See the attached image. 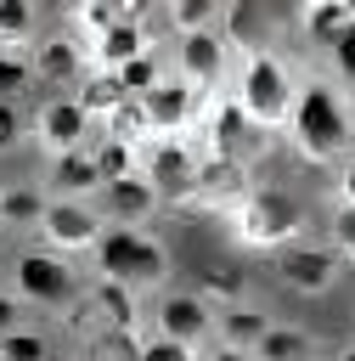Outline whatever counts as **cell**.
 Instances as JSON below:
<instances>
[{
	"mask_svg": "<svg viewBox=\"0 0 355 361\" xmlns=\"http://www.w3.org/2000/svg\"><path fill=\"white\" fill-rule=\"evenodd\" d=\"M287 135H293V152L304 164H338L355 147V107H349V96L332 79H304L299 96H293V113H287Z\"/></svg>",
	"mask_w": 355,
	"mask_h": 361,
	"instance_id": "obj_1",
	"label": "cell"
},
{
	"mask_svg": "<svg viewBox=\"0 0 355 361\" xmlns=\"http://www.w3.org/2000/svg\"><path fill=\"white\" fill-rule=\"evenodd\" d=\"M293 96H299V79L287 73V62L265 45H248L237 62V85H231V102L242 107V118L254 130H287Z\"/></svg>",
	"mask_w": 355,
	"mask_h": 361,
	"instance_id": "obj_2",
	"label": "cell"
},
{
	"mask_svg": "<svg viewBox=\"0 0 355 361\" xmlns=\"http://www.w3.org/2000/svg\"><path fill=\"white\" fill-rule=\"evenodd\" d=\"M304 203L293 197V192H282V186H254V192H242L237 197V209H231V237L242 243V248H287V243H299L304 237Z\"/></svg>",
	"mask_w": 355,
	"mask_h": 361,
	"instance_id": "obj_3",
	"label": "cell"
},
{
	"mask_svg": "<svg viewBox=\"0 0 355 361\" xmlns=\"http://www.w3.org/2000/svg\"><path fill=\"white\" fill-rule=\"evenodd\" d=\"M11 293L23 305L56 310V305H73L79 299V271H73V259H62L51 248H23L11 259Z\"/></svg>",
	"mask_w": 355,
	"mask_h": 361,
	"instance_id": "obj_4",
	"label": "cell"
},
{
	"mask_svg": "<svg viewBox=\"0 0 355 361\" xmlns=\"http://www.w3.org/2000/svg\"><path fill=\"white\" fill-rule=\"evenodd\" d=\"M276 276H282V288H293V293H304V299H321V293H332L338 288V276H344V259L327 248V243H287V248H276Z\"/></svg>",
	"mask_w": 355,
	"mask_h": 361,
	"instance_id": "obj_5",
	"label": "cell"
},
{
	"mask_svg": "<svg viewBox=\"0 0 355 361\" xmlns=\"http://www.w3.org/2000/svg\"><path fill=\"white\" fill-rule=\"evenodd\" d=\"M101 231H107V220H101V209L96 203H45V220H39V243L51 248V254H62V259H73V254H90L96 243H101Z\"/></svg>",
	"mask_w": 355,
	"mask_h": 361,
	"instance_id": "obj_6",
	"label": "cell"
},
{
	"mask_svg": "<svg viewBox=\"0 0 355 361\" xmlns=\"http://www.w3.org/2000/svg\"><path fill=\"white\" fill-rule=\"evenodd\" d=\"M225 68H231V39H225L220 28L175 39V68H169V73H175L180 85H192L197 96L220 90V85H225Z\"/></svg>",
	"mask_w": 355,
	"mask_h": 361,
	"instance_id": "obj_7",
	"label": "cell"
},
{
	"mask_svg": "<svg viewBox=\"0 0 355 361\" xmlns=\"http://www.w3.org/2000/svg\"><path fill=\"white\" fill-rule=\"evenodd\" d=\"M34 141H39V152L45 158H62V152H79V147H90L96 135V124H90V113L73 102V96H45L39 107H34Z\"/></svg>",
	"mask_w": 355,
	"mask_h": 361,
	"instance_id": "obj_8",
	"label": "cell"
},
{
	"mask_svg": "<svg viewBox=\"0 0 355 361\" xmlns=\"http://www.w3.org/2000/svg\"><path fill=\"white\" fill-rule=\"evenodd\" d=\"M141 175L158 186V197H186L197 186V147L186 135H152L141 147Z\"/></svg>",
	"mask_w": 355,
	"mask_h": 361,
	"instance_id": "obj_9",
	"label": "cell"
},
{
	"mask_svg": "<svg viewBox=\"0 0 355 361\" xmlns=\"http://www.w3.org/2000/svg\"><path fill=\"white\" fill-rule=\"evenodd\" d=\"M152 333H163V338H175V344H186V350H203V344L214 338V310H208L192 288L158 293V305H152Z\"/></svg>",
	"mask_w": 355,
	"mask_h": 361,
	"instance_id": "obj_10",
	"label": "cell"
},
{
	"mask_svg": "<svg viewBox=\"0 0 355 361\" xmlns=\"http://www.w3.org/2000/svg\"><path fill=\"white\" fill-rule=\"evenodd\" d=\"M197 107H203V96H197L192 85H180L175 73H163V79L141 96V113H147L152 135H186V130L197 124Z\"/></svg>",
	"mask_w": 355,
	"mask_h": 361,
	"instance_id": "obj_11",
	"label": "cell"
},
{
	"mask_svg": "<svg viewBox=\"0 0 355 361\" xmlns=\"http://www.w3.org/2000/svg\"><path fill=\"white\" fill-rule=\"evenodd\" d=\"M85 62H90V51L73 34H39L28 45V68H34L39 85H79L85 79Z\"/></svg>",
	"mask_w": 355,
	"mask_h": 361,
	"instance_id": "obj_12",
	"label": "cell"
},
{
	"mask_svg": "<svg viewBox=\"0 0 355 361\" xmlns=\"http://www.w3.org/2000/svg\"><path fill=\"white\" fill-rule=\"evenodd\" d=\"M158 186L147 180V175H130V180H113V186H101V197H96V209H101V220L107 226H130V231H141L152 214H158Z\"/></svg>",
	"mask_w": 355,
	"mask_h": 361,
	"instance_id": "obj_13",
	"label": "cell"
},
{
	"mask_svg": "<svg viewBox=\"0 0 355 361\" xmlns=\"http://www.w3.org/2000/svg\"><path fill=\"white\" fill-rule=\"evenodd\" d=\"M45 197H56V203H96L101 197V175H96L90 147L62 152V158L45 164Z\"/></svg>",
	"mask_w": 355,
	"mask_h": 361,
	"instance_id": "obj_14",
	"label": "cell"
},
{
	"mask_svg": "<svg viewBox=\"0 0 355 361\" xmlns=\"http://www.w3.org/2000/svg\"><path fill=\"white\" fill-rule=\"evenodd\" d=\"M90 51V68H101V73H118L124 62H135V56H147L152 51V34H147V23H135V17H118L96 45H85Z\"/></svg>",
	"mask_w": 355,
	"mask_h": 361,
	"instance_id": "obj_15",
	"label": "cell"
},
{
	"mask_svg": "<svg viewBox=\"0 0 355 361\" xmlns=\"http://www.w3.org/2000/svg\"><path fill=\"white\" fill-rule=\"evenodd\" d=\"M141 237L147 231H130V226H107L101 231V243L90 248V265H96V276H107V282H135V259H141Z\"/></svg>",
	"mask_w": 355,
	"mask_h": 361,
	"instance_id": "obj_16",
	"label": "cell"
},
{
	"mask_svg": "<svg viewBox=\"0 0 355 361\" xmlns=\"http://www.w3.org/2000/svg\"><path fill=\"white\" fill-rule=\"evenodd\" d=\"M197 118H203V130H208V152L242 158V135H248L254 124L242 118V107H237L231 96H220V102H203V107H197Z\"/></svg>",
	"mask_w": 355,
	"mask_h": 361,
	"instance_id": "obj_17",
	"label": "cell"
},
{
	"mask_svg": "<svg viewBox=\"0 0 355 361\" xmlns=\"http://www.w3.org/2000/svg\"><path fill=\"white\" fill-rule=\"evenodd\" d=\"M270 310H259V305H231V310H214V344H231V350H248L254 355V344L270 333Z\"/></svg>",
	"mask_w": 355,
	"mask_h": 361,
	"instance_id": "obj_18",
	"label": "cell"
},
{
	"mask_svg": "<svg viewBox=\"0 0 355 361\" xmlns=\"http://www.w3.org/2000/svg\"><path fill=\"white\" fill-rule=\"evenodd\" d=\"M242 180H248V164L242 158H225V152H197V197L220 203V197H242Z\"/></svg>",
	"mask_w": 355,
	"mask_h": 361,
	"instance_id": "obj_19",
	"label": "cell"
},
{
	"mask_svg": "<svg viewBox=\"0 0 355 361\" xmlns=\"http://www.w3.org/2000/svg\"><path fill=\"white\" fill-rule=\"evenodd\" d=\"M85 305H90V310H96V316H101L107 327H118V333L141 322L135 288H124V282H107V276H96V282H90V299H85Z\"/></svg>",
	"mask_w": 355,
	"mask_h": 361,
	"instance_id": "obj_20",
	"label": "cell"
},
{
	"mask_svg": "<svg viewBox=\"0 0 355 361\" xmlns=\"http://www.w3.org/2000/svg\"><path fill=\"white\" fill-rule=\"evenodd\" d=\"M73 102L90 113V124H101L118 102H130L124 96V85H118V73H101V68H85V79L73 85Z\"/></svg>",
	"mask_w": 355,
	"mask_h": 361,
	"instance_id": "obj_21",
	"label": "cell"
},
{
	"mask_svg": "<svg viewBox=\"0 0 355 361\" xmlns=\"http://www.w3.org/2000/svg\"><path fill=\"white\" fill-rule=\"evenodd\" d=\"M192 293H197L208 310H231V305H248V282H242V271H231V265H203Z\"/></svg>",
	"mask_w": 355,
	"mask_h": 361,
	"instance_id": "obj_22",
	"label": "cell"
},
{
	"mask_svg": "<svg viewBox=\"0 0 355 361\" xmlns=\"http://www.w3.org/2000/svg\"><path fill=\"white\" fill-rule=\"evenodd\" d=\"M299 28H304L316 45H332V39H344V34L355 28V6H344V0H316V6L299 11Z\"/></svg>",
	"mask_w": 355,
	"mask_h": 361,
	"instance_id": "obj_23",
	"label": "cell"
},
{
	"mask_svg": "<svg viewBox=\"0 0 355 361\" xmlns=\"http://www.w3.org/2000/svg\"><path fill=\"white\" fill-rule=\"evenodd\" d=\"M310 355H316V338L299 322H270V333L254 344V361H310Z\"/></svg>",
	"mask_w": 355,
	"mask_h": 361,
	"instance_id": "obj_24",
	"label": "cell"
},
{
	"mask_svg": "<svg viewBox=\"0 0 355 361\" xmlns=\"http://www.w3.org/2000/svg\"><path fill=\"white\" fill-rule=\"evenodd\" d=\"M90 158H96V175H101V186H113V180H130V175H141V147H130V141L96 135V141H90Z\"/></svg>",
	"mask_w": 355,
	"mask_h": 361,
	"instance_id": "obj_25",
	"label": "cell"
},
{
	"mask_svg": "<svg viewBox=\"0 0 355 361\" xmlns=\"http://www.w3.org/2000/svg\"><path fill=\"white\" fill-rule=\"evenodd\" d=\"M45 186H0V226H28V231H39V220H45Z\"/></svg>",
	"mask_w": 355,
	"mask_h": 361,
	"instance_id": "obj_26",
	"label": "cell"
},
{
	"mask_svg": "<svg viewBox=\"0 0 355 361\" xmlns=\"http://www.w3.org/2000/svg\"><path fill=\"white\" fill-rule=\"evenodd\" d=\"M39 39V11L28 0H0V45L6 51H28Z\"/></svg>",
	"mask_w": 355,
	"mask_h": 361,
	"instance_id": "obj_27",
	"label": "cell"
},
{
	"mask_svg": "<svg viewBox=\"0 0 355 361\" xmlns=\"http://www.w3.org/2000/svg\"><path fill=\"white\" fill-rule=\"evenodd\" d=\"M163 23L175 28V39L208 34V28H220V6H214V0H175V6L163 11Z\"/></svg>",
	"mask_w": 355,
	"mask_h": 361,
	"instance_id": "obj_28",
	"label": "cell"
},
{
	"mask_svg": "<svg viewBox=\"0 0 355 361\" xmlns=\"http://www.w3.org/2000/svg\"><path fill=\"white\" fill-rule=\"evenodd\" d=\"M101 135H113V141H130V147H147V141H152V124H147L141 102L130 96V102H118V107L101 118Z\"/></svg>",
	"mask_w": 355,
	"mask_h": 361,
	"instance_id": "obj_29",
	"label": "cell"
},
{
	"mask_svg": "<svg viewBox=\"0 0 355 361\" xmlns=\"http://www.w3.org/2000/svg\"><path fill=\"white\" fill-rule=\"evenodd\" d=\"M0 361H51V338L23 322V327H11V333L0 338Z\"/></svg>",
	"mask_w": 355,
	"mask_h": 361,
	"instance_id": "obj_30",
	"label": "cell"
},
{
	"mask_svg": "<svg viewBox=\"0 0 355 361\" xmlns=\"http://www.w3.org/2000/svg\"><path fill=\"white\" fill-rule=\"evenodd\" d=\"M169 282V248L158 237H141V259H135V282L130 288H163Z\"/></svg>",
	"mask_w": 355,
	"mask_h": 361,
	"instance_id": "obj_31",
	"label": "cell"
},
{
	"mask_svg": "<svg viewBox=\"0 0 355 361\" xmlns=\"http://www.w3.org/2000/svg\"><path fill=\"white\" fill-rule=\"evenodd\" d=\"M113 23H118V6H107V0L79 6V11H73V39H79V45H96V39H101Z\"/></svg>",
	"mask_w": 355,
	"mask_h": 361,
	"instance_id": "obj_32",
	"label": "cell"
},
{
	"mask_svg": "<svg viewBox=\"0 0 355 361\" xmlns=\"http://www.w3.org/2000/svg\"><path fill=\"white\" fill-rule=\"evenodd\" d=\"M158 79H163V62H158V51H147V56H135V62H124V68H118V85H124V96H135V102H141V96H147Z\"/></svg>",
	"mask_w": 355,
	"mask_h": 361,
	"instance_id": "obj_33",
	"label": "cell"
},
{
	"mask_svg": "<svg viewBox=\"0 0 355 361\" xmlns=\"http://www.w3.org/2000/svg\"><path fill=\"white\" fill-rule=\"evenodd\" d=\"M34 85V68H28V51H0V102H17L23 90Z\"/></svg>",
	"mask_w": 355,
	"mask_h": 361,
	"instance_id": "obj_34",
	"label": "cell"
},
{
	"mask_svg": "<svg viewBox=\"0 0 355 361\" xmlns=\"http://www.w3.org/2000/svg\"><path fill=\"white\" fill-rule=\"evenodd\" d=\"M135 361H197V350H186V344L163 338V333H147V338L135 344Z\"/></svg>",
	"mask_w": 355,
	"mask_h": 361,
	"instance_id": "obj_35",
	"label": "cell"
},
{
	"mask_svg": "<svg viewBox=\"0 0 355 361\" xmlns=\"http://www.w3.org/2000/svg\"><path fill=\"white\" fill-rule=\"evenodd\" d=\"M327 248H332L344 265H355V209H349V203L332 209V243H327Z\"/></svg>",
	"mask_w": 355,
	"mask_h": 361,
	"instance_id": "obj_36",
	"label": "cell"
},
{
	"mask_svg": "<svg viewBox=\"0 0 355 361\" xmlns=\"http://www.w3.org/2000/svg\"><path fill=\"white\" fill-rule=\"evenodd\" d=\"M327 51H332V73H338V85L355 90V28H349L344 39H332Z\"/></svg>",
	"mask_w": 355,
	"mask_h": 361,
	"instance_id": "obj_37",
	"label": "cell"
},
{
	"mask_svg": "<svg viewBox=\"0 0 355 361\" xmlns=\"http://www.w3.org/2000/svg\"><path fill=\"white\" fill-rule=\"evenodd\" d=\"M23 135H28V118H23V107H17V102H0V152H11Z\"/></svg>",
	"mask_w": 355,
	"mask_h": 361,
	"instance_id": "obj_38",
	"label": "cell"
},
{
	"mask_svg": "<svg viewBox=\"0 0 355 361\" xmlns=\"http://www.w3.org/2000/svg\"><path fill=\"white\" fill-rule=\"evenodd\" d=\"M23 316H28V310H23V299H17L11 288H0V338H6L11 327H23Z\"/></svg>",
	"mask_w": 355,
	"mask_h": 361,
	"instance_id": "obj_39",
	"label": "cell"
},
{
	"mask_svg": "<svg viewBox=\"0 0 355 361\" xmlns=\"http://www.w3.org/2000/svg\"><path fill=\"white\" fill-rule=\"evenodd\" d=\"M338 203H349V209H355V147L338 158Z\"/></svg>",
	"mask_w": 355,
	"mask_h": 361,
	"instance_id": "obj_40",
	"label": "cell"
},
{
	"mask_svg": "<svg viewBox=\"0 0 355 361\" xmlns=\"http://www.w3.org/2000/svg\"><path fill=\"white\" fill-rule=\"evenodd\" d=\"M197 361H254V355H248V350H231V344H214V338H208V344L197 350Z\"/></svg>",
	"mask_w": 355,
	"mask_h": 361,
	"instance_id": "obj_41",
	"label": "cell"
},
{
	"mask_svg": "<svg viewBox=\"0 0 355 361\" xmlns=\"http://www.w3.org/2000/svg\"><path fill=\"white\" fill-rule=\"evenodd\" d=\"M96 361H135V355H118V350H101Z\"/></svg>",
	"mask_w": 355,
	"mask_h": 361,
	"instance_id": "obj_42",
	"label": "cell"
},
{
	"mask_svg": "<svg viewBox=\"0 0 355 361\" xmlns=\"http://www.w3.org/2000/svg\"><path fill=\"white\" fill-rule=\"evenodd\" d=\"M332 361H355V344H344V350H338V355H332Z\"/></svg>",
	"mask_w": 355,
	"mask_h": 361,
	"instance_id": "obj_43",
	"label": "cell"
},
{
	"mask_svg": "<svg viewBox=\"0 0 355 361\" xmlns=\"http://www.w3.org/2000/svg\"><path fill=\"white\" fill-rule=\"evenodd\" d=\"M310 361H321V355H310Z\"/></svg>",
	"mask_w": 355,
	"mask_h": 361,
	"instance_id": "obj_44",
	"label": "cell"
},
{
	"mask_svg": "<svg viewBox=\"0 0 355 361\" xmlns=\"http://www.w3.org/2000/svg\"><path fill=\"white\" fill-rule=\"evenodd\" d=\"M349 322H355V310H349Z\"/></svg>",
	"mask_w": 355,
	"mask_h": 361,
	"instance_id": "obj_45",
	"label": "cell"
},
{
	"mask_svg": "<svg viewBox=\"0 0 355 361\" xmlns=\"http://www.w3.org/2000/svg\"><path fill=\"white\" fill-rule=\"evenodd\" d=\"M0 51H6V45H0Z\"/></svg>",
	"mask_w": 355,
	"mask_h": 361,
	"instance_id": "obj_46",
	"label": "cell"
}]
</instances>
